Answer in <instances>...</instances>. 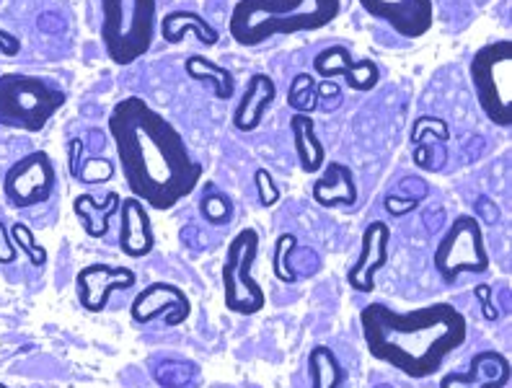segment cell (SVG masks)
Listing matches in <instances>:
<instances>
[{
    "mask_svg": "<svg viewBox=\"0 0 512 388\" xmlns=\"http://www.w3.org/2000/svg\"><path fill=\"white\" fill-rule=\"evenodd\" d=\"M101 44L114 65L138 63L156 39L158 0H99Z\"/></svg>",
    "mask_w": 512,
    "mask_h": 388,
    "instance_id": "4",
    "label": "cell"
},
{
    "mask_svg": "<svg viewBox=\"0 0 512 388\" xmlns=\"http://www.w3.org/2000/svg\"><path fill=\"white\" fill-rule=\"evenodd\" d=\"M8 233H11L16 249H21L26 257H29L32 267H44V264H47V249L34 238L32 228L24 226V223H13V226L8 228Z\"/></svg>",
    "mask_w": 512,
    "mask_h": 388,
    "instance_id": "27",
    "label": "cell"
},
{
    "mask_svg": "<svg viewBox=\"0 0 512 388\" xmlns=\"http://www.w3.org/2000/svg\"><path fill=\"white\" fill-rule=\"evenodd\" d=\"M432 264L445 285H453L461 275H487L489 251L484 231L476 215H456L440 244L435 246Z\"/></svg>",
    "mask_w": 512,
    "mask_h": 388,
    "instance_id": "8",
    "label": "cell"
},
{
    "mask_svg": "<svg viewBox=\"0 0 512 388\" xmlns=\"http://www.w3.org/2000/svg\"><path fill=\"white\" fill-rule=\"evenodd\" d=\"M57 189V171L50 153L34 151L19 158L3 176V194L6 202L16 210L37 207L52 200Z\"/></svg>",
    "mask_w": 512,
    "mask_h": 388,
    "instance_id": "9",
    "label": "cell"
},
{
    "mask_svg": "<svg viewBox=\"0 0 512 388\" xmlns=\"http://www.w3.org/2000/svg\"><path fill=\"white\" fill-rule=\"evenodd\" d=\"M161 39L166 44H182L189 34L200 39V44L205 47H215L220 42V32L207 19H202L200 13L187 11V8H179V11H169L161 19Z\"/></svg>",
    "mask_w": 512,
    "mask_h": 388,
    "instance_id": "19",
    "label": "cell"
},
{
    "mask_svg": "<svg viewBox=\"0 0 512 388\" xmlns=\"http://www.w3.org/2000/svg\"><path fill=\"white\" fill-rule=\"evenodd\" d=\"M510 378V360L502 352L481 350L471 357L469 370L443 376L440 388H507Z\"/></svg>",
    "mask_w": 512,
    "mask_h": 388,
    "instance_id": "16",
    "label": "cell"
},
{
    "mask_svg": "<svg viewBox=\"0 0 512 388\" xmlns=\"http://www.w3.org/2000/svg\"><path fill=\"white\" fill-rule=\"evenodd\" d=\"M308 378L311 388H342V383L347 381V370L342 368L331 347L316 345L308 352Z\"/></svg>",
    "mask_w": 512,
    "mask_h": 388,
    "instance_id": "23",
    "label": "cell"
},
{
    "mask_svg": "<svg viewBox=\"0 0 512 388\" xmlns=\"http://www.w3.org/2000/svg\"><path fill=\"white\" fill-rule=\"evenodd\" d=\"M288 104L293 109H298L300 114H308L316 109L319 99H316V83H313L311 73H298L293 78L288 91Z\"/></svg>",
    "mask_w": 512,
    "mask_h": 388,
    "instance_id": "26",
    "label": "cell"
},
{
    "mask_svg": "<svg viewBox=\"0 0 512 388\" xmlns=\"http://www.w3.org/2000/svg\"><path fill=\"white\" fill-rule=\"evenodd\" d=\"M254 184H256V192H259V202L262 207H275L280 202V187L275 184L272 174L267 169H256L254 174Z\"/></svg>",
    "mask_w": 512,
    "mask_h": 388,
    "instance_id": "29",
    "label": "cell"
},
{
    "mask_svg": "<svg viewBox=\"0 0 512 388\" xmlns=\"http://www.w3.org/2000/svg\"><path fill=\"white\" fill-rule=\"evenodd\" d=\"M474 295H476V301H479L481 316H484V319H487V321L500 319V313H497V308H494V301H492V288H489L487 282L476 285Z\"/></svg>",
    "mask_w": 512,
    "mask_h": 388,
    "instance_id": "30",
    "label": "cell"
},
{
    "mask_svg": "<svg viewBox=\"0 0 512 388\" xmlns=\"http://www.w3.org/2000/svg\"><path fill=\"white\" fill-rule=\"evenodd\" d=\"M290 132H293V145L300 171L303 174H319L326 163V148L321 143L319 132H316V122H313L311 114L295 112L290 117Z\"/></svg>",
    "mask_w": 512,
    "mask_h": 388,
    "instance_id": "20",
    "label": "cell"
},
{
    "mask_svg": "<svg viewBox=\"0 0 512 388\" xmlns=\"http://www.w3.org/2000/svg\"><path fill=\"white\" fill-rule=\"evenodd\" d=\"M138 282V275L130 267H112V264H86L75 275V290H78V303L83 311L101 313L109 306L114 290H132Z\"/></svg>",
    "mask_w": 512,
    "mask_h": 388,
    "instance_id": "11",
    "label": "cell"
},
{
    "mask_svg": "<svg viewBox=\"0 0 512 388\" xmlns=\"http://www.w3.org/2000/svg\"><path fill=\"white\" fill-rule=\"evenodd\" d=\"M156 249L153 223L148 207L135 197H125L119 205V251L130 259H143Z\"/></svg>",
    "mask_w": 512,
    "mask_h": 388,
    "instance_id": "15",
    "label": "cell"
},
{
    "mask_svg": "<svg viewBox=\"0 0 512 388\" xmlns=\"http://www.w3.org/2000/svg\"><path fill=\"white\" fill-rule=\"evenodd\" d=\"M339 86L334 81H324L321 86H316V99H337Z\"/></svg>",
    "mask_w": 512,
    "mask_h": 388,
    "instance_id": "35",
    "label": "cell"
},
{
    "mask_svg": "<svg viewBox=\"0 0 512 388\" xmlns=\"http://www.w3.org/2000/svg\"><path fill=\"white\" fill-rule=\"evenodd\" d=\"M342 0H238L228 32L233 42L251 50L275 37L319 32L339 19Z\"/></svg>",
    "mask_w": 512,
    "mask_h": 388,
    "instance_id": "3",
    "label": "cell"
},
{
    "mask_svg": "<svg viewBox=\"0 0 512 388\" xmlns=\"http://www.w3.org/2000/svg\"><path fill=\"white\" fill-rule=\"evenodd\" d=\"M259 257V233L244 228L231 238L220 264L223 303L236 316H256L267 303L264 288L254 277V264Z\"/></svg>",
    "mask_w": 512,
    "mask_h": 388,
    "instance_id": "7",
    "label": "cell"
},
{
    "mask_svg": "<svg viewBox=\"0 0 512 388\" xmlns=\"http://www.w3.org/2000/svg\"><path fill=\"white\" fill-rule=\"evenodd\" d=\"M132 321L138 326L156 321L163 316L166 326H182L192 316V301L179 285L171 282H150L148 288L138 293V298L130 306Z\"/></svg>",
    "mask_w": 512,
    "mask_h": 388,
    "instance_id": "10",
    "label": "cell"
},
{
    "mask_svg": "<svg viewBox=\"0 0 512 388\" xmlns=\"http://www.w3.org/2000/svg\"><path fill=\"white\" fill-rule=\"evenodd\" d=\"M383 205H386V210L394 215V218H401V215L406 213H414L419 207V200H414V197H401V194H388Z\"/></svg>",
    "mask_w": 512,
    "mask_h": 388,
    "instance_id": "31",
    "label": "cell"
},
{
    "mask_svg": "<svg viewBox=\"0 0 512 388\" xmlns=\"http://www.w3.org/2000/svg\"><path fill=\"white\" fill-rule=\"evenodd\" d=\"M19 257V249L13 244L11 233H8V226L0 220V264H13Z\"/></svg>",
    "mask_w": 512,
    "mask_h": 388,
    "instance_id": "32",
    "label": "cell"
},
{
    "mask_svg": "<svg viewBox=\"0 0 512 388\" xmlns=\"http://www.w3.org/2000/svg\"><path fill=\"white\" fill-rule=\"evenodd\" d=\"M65 91L57 83L29 73L0 76V125L21 132H42L65 107Z\"/></svg>",
    "mask_w": 512,
    "mask_h": 388,
    "instance_id": "5",
    "label": "cell"
},
{
    "mask_svg": "<svg viewBox=\"0 0 512 388\" xmlns=\"http://www.w3.org/2000/svg\"><path fill=\"white\" fill-rule=\"evenodd\" d=\"M388 244H391V228L383 220H373L363 231L360 241V257L347 270V285L355 293L370 295L375 290V272L388 264Z\"/></svg>",
    "mask_w": 512,
    "mask_h": 388,
    "instance_id": "14",
    "label": "cell"
},
{
    "mask_svg": "<svg viewBox=\"0 0 512 388\" xmlns=\"http://www.w3.org/2000/svg\"><path fill=\"white\" fill-rule=\"evenodd\" d=\"M81 156H83V140L73 138L68 143V158H70V176L78 174V166H81Z\"/></svg>",
    "mask_w": 512,
    "mask_h": 388,
    "instance_id": "34",
    "label": "cell"
},
{
    "mask_svg": "<svg viewBox=\"0 0 512 388\" xmlns=\"http://www.w3.org/2000/svg\"><path fill=\"white\" fill-rule=\"evenodd\" d=\"M107 130L130 197L145 207L166 213L200 187L202 163L192 156L182 132L145 99L117 101Z\"/></svg>",
    "mask_w": 512,
    "mask_h": 388,
    "instance_id": "1",
    "label": "cell"
},
{
    "mask_svg": "<svg viewBox=\"0 0 512 388\" xmlns=\"http://www.w3.org/2000/svg\"><path fill=\"white\" fill-rule=\"evenodd\" d=\"M0 388H8V386H6V383H0Z\"/></svg>",
    "mask_w": 512,
    "mask_h": 388,
    "instance_id": "37",
    "label": "cell"
},
{
    "mask_svg": "<svg viewBox=\"0 0 512 388\" xmlns=\"http://www.w3.org/2000/svg\"><path fill=\"white\" fill-rule=\"evenodd\" d=\"M373 19L383 21L404 39H422L432 29V0H357Z\"/></svg>",
    "mask_w": 512,
    "mask_h": 388,
    "instance_id": "13",
    "label": "cell"
},
{
    "mask_svg": "<svg viewBox=\"0 0 512 388\" xmlns=\"http://www.w3.org/2000/svg\"><path fill=\"white\" fill-rule=\"evenodd\" d=\"M313 73L321 76L324 81H337L344 78V83L352 88V91H373L378 83H381V68L373 60H355L352 52L344 47V44H331L326 50H321L319 55L313 57Z\"/></svg>",
    "mask_w": 512,
    "mask_h": 388,
    "instance_id": "12",
    "label": "cell"
},
{
    "mask_svg": "<svg viewBox=\"0 0 512 388\" xmlns=\"http://www.w3.org/2000/svg\"><path fill=\"white\" fill-rule=\"evenodd\" d=\"M378 388H394V386H388V383H383V386H378Z\"/></svg>",
    "mask_w": 512,
    "mask_h": 388,
    "instance_id": "36",
    "label": "cell"
},
{
    "mask_svg": "<svg viewBox=\"0 0 512 388\" xmlns=\"http://www.w3.org/2000/svg\"><path fill=\"white\" fill-rule=\"evenodd\" d=\"M184 70L187 76L197 83H210L213 88V96L220 101H228L236 96V78L228 68L213 63L210 57L205 55H189L184 60Z\"/></svg>",
    "mask_w": 512,
    "mask_h": 388,
    "instance_id": "22",
    "label": "cell"
},
{
    "mask_svg": "<svg viewBox=\"0 0 512 388\" xmlns=\"http://www.w3.org/2000/svg\"><path fill=\"white\" fill-rule=\"evenodd\" d=\"M200 213L210 226H228L233 220V202L228 200V194L207 189L200 200Z\"/></svg>",
    "mask_w": 512,
    "mask_h": 388,
    "instance_id": "24",
    "label": "cell"
},
{
    "mask_svg": "<svg viewBox=\"0 0 512 388\" xmlns=\"http://www.w3.org/2000/svg\"><path fill=\"white\" fill-rule=\"evenodd\" d=\"M119 205H122V197L117 192H107V200L104 205L96 202L94 194H78L73 202L75 218L81 220L83 228L91 238H104L112 226V218L119 215Z\"/></svg>",
    "mask_w": 512,
    "mask_h": 388,
    "instance_id": "21",
    "label": "cell"
},
{
    "mask_svg": "<svg viewBox=\"0 0 512 388\" xmlns=\"http://www.w3.org/2000/svg\"><path fill=\"white\" fill-rule=\"evenodd\" d=\"M114 176V163L104 156L88 158L83 166H78V174L73 176L81 184H107Z\"/></svg>",
    "mask_w": 512,
    "mask_h": 388,
    "instance_id": "28",
    "label": "cell"
},
{
    "mask_svg": "<svg viewBox=\"0 0 512 388\" xmlns=\"http://www.w3.org/2000/svg\"><path fill=\"white\" fill-rule=\"evenodd\" d=\"M298 246V236L295 233H280L275 241V254H272V272H275V277L280 282H285V285H293V282H298V275H295V270H290V254H293V249Z\"/></svg>",
    "mask_w": 512,
    "mask_h": 388,
    "instance_id": "25",
    "label": "cell"
},
{
    "mask_svg": "<svg viewBox=\"0 0 512 388\" xmlns=\"http://www.w3.org/2000/svg\"><path fill=\"white\" fill-rule=\"evenodd\" d=\"M469 78L474 86L484 117L497 127L512 125V42L497 39L474 52L469 63Z\"/></svg>",
    "mask_w": 512,
    "mask_h": 388,
    "instance_id": "6",
    "label": "cell"
},
{
    "mask_svg": "<svg viewBox=\"0 0 512 388\" xmlns=\"http://www.w3.org/2000/svg\"><path fill=\"white\" fill-rule=\"evenodd\" d=\"M313 202L326 210L331 207H352L357 205V182L350 166L339 161L324 163V174L313 182Z\"/></svg>",
    "mask_w": 512,
    "mask_h": 388,
    "instance_id": "18",
    "label": "cell"
},
{
    "mask_svg": "<svg viewBox=\"0 0 512 388\" xmlns=\"http://www.w3.org/2000/svg\"><path fill=\"white\" fill-rule=\"evenodd\" d=\"M360 329L370 355L412 381L440 373L469 337V321L453 303L396 311L375 301L360 311Z\"/></svg>",
    "mask_w": 512,
    "mask_h": 388,
    "instance_id": "2",
    "label": "cell"
},
{
    "mask_svg": "<svg viewBox=\"0 0 512 388\" xmlns=\"http://www.w3.org/2000/svg\"><path fill=\"white\" fill-rule=\"evenodd\" d=\"M277 99V83L267 73H254L246 81L241 99H238L236 109H233V127L238 132H254L262 125L267 109L275 104Z\"/></svg>",
    "mask_w": 512,
    "mask_h": 388,
    "instance_id": "17",
    "label": "cell"
},
{
    "mask_svg": "<svg viewBox=\"0 0 512 388\" xmlns=\"http://www.w3.org/2000/svg\"><path fill=\"white\" fill-rule=\"evenodd\" d=\"M0 52L6 57H16L21 52V39L3 26H0Z\"/></svg>",
    "mask_w": 512,
    "mask_h": 388,
    "instance_id": "33",
    "label": "cell"
}]
</instances>
